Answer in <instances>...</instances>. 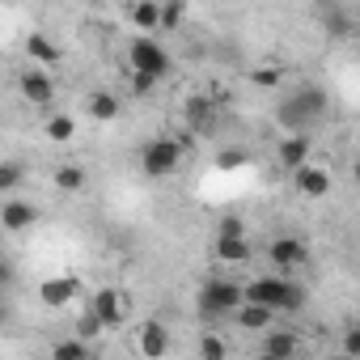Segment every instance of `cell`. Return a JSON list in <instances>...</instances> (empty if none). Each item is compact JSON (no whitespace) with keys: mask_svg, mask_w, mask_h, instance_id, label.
<instances>
[{"mask_svg":"<svg viewBox=\"0 0 360 360\" xmlns=\"http://www.w3.org/2000/svg\"><path fill=\"white\" fill-rule=\"evenodd\" d=\"M72 136H77V119H72V115H51V119H47V140L64 144V140H72Z\"/></svg>","mask_w":360,"mask_h":360,"instance_id":"cell-24","label":"cell"},{"mask_svg":"<svg viewBox=\"0 0 360 360\" xmlns=\"http://www.w3.org/2000/svg\"><path fill=\"white\" fill-rule=\"evenodd\" d=\"M102 330H106V326L98 322V314H94V309H85V318L77 322V335H81V339H94V335H102Z\"/></svg>","mask_w":360,"mask_h":360,"instance_id":"cell-28","label":"cell"},{"mask_svg":"<svg viewBox=\"0 0 360 360\" xmlns=\"http://www.w3.org/2000/svg\"><path fill=\"white\" fill-rule=\"evenodd\" d=\"M18 89H22V98H26L30 106H51V102H56V81H51L47 68H26V72L18 77Z\"/></svg>","mask_w":360,"mask_h":360,"instance_id":"cell-6","label":"cell"},{"mask_svg":"<svg viewBox=\"0 0 360 360\" xmlns=\"http://www.w3.org/2000/svg\"><path fill=\"white\" fill-rule=\"evenodd\" d=\"M26 178H30L26 161H18V157H5V161H0V195H13V191H22V187H26Z\"/></svg>","mask_w":360,"mask_h":360,"instance_id":"cell-16","label":"cell"},{"mask_svg":"<svg viewBox=\"0 0 360 360\" xmlns=\"http://www.w3.org/2000/svg\"><path fill=\"white\" fill-rule=\"evenodd\" d=\"M0 225H5L9 233H26V229H34V225H39V208H34L30 200L9 195L5 204H0Z\"/></svg>","mask_w":360,"mask_h":360,"instance_id":"cell-9","label":"cell"},{"mask_svg":"<svg viewBox=\"0 0 360 360\" xmlns=\"http://www.w3.org/2000/svg\"><path fill=\"white\" fill-rule=\"evenodd\" d=\"M221 233H246V221L242 217H225L221 221Z\"/></svg>","mask_w":360,"mask_h":360,"instance_id":"cell-31","label":"cell"},{"mask_svg":"<svg viewBox=\"0 0 360 360\" xmlns=\"http://www.w3.org/2000/svg\"><path fill=\"white\" fill-rule=\"evenodd\" d=\"M26 56H30L39 68H56L64 51H60V43H56V39H47V34H39V30H34V34L26 39Z\"/></svg>","mask_w":360,"mask_h":360,"instance_id":"cell-13","label":"cell"},{"mask_svg":"<svg viewBox=\"0 0 360 360\" xmlns=\"http://www.w3.org/2000/svg\"><path fill=\"white\" fill-rule=\"evenodd\" d=\"M89 5H106V0H89Z\"/></svg>","mask_w":360,"mask_h":360,"instance_id":"cell-33","label":"cell"},{"mask_svg":"<svg viewBox=\"0 0 360 360\" xmlns=\"http://www.w3.org/2000/svg\"><path fill=\"white\" fill-rule=\"evenodd\" d=\"M183 18H187L183 0H157V30H165V34L183 30Z\"/></svg>","mask_w":360,"mask_h":360,"instance_id":"cell-21","label":"cell"},{"mask_svg":"<svg viewBox=\"0 0 360 360\" xmlns=\"http://www.w3.org/2000/svg\"><path fill=\"white\" fill-rule=\"evenodd\" d=\"M127 64L136 68V72H153L157 81L169 72V51L157 43V34H140L131 47H127Z\"/></svg>","mask_w":360,"mask_h":360,"instance_id":"cell-5","label":"cell"},{"mask_svg":"<svg viewBox=\"0 0 360 360\" xmlns=\"http://www.w3.org/2000/svg\"><path fill=\"white\" fill-rule=\"evenodd\" d=\"M242 301H259L276 314H301L305 309V288L284 280V276H259V280L242 284Z\"/></svg>","mask_w":360,"mask_h":360,"instance_id":"cell-2","label":"cell"},{"mask_svg":"<svg viewBox=\"0 0 360 360\" xmlns=\"http://www.w3.org/2000/svg\"><path fill=\"white\" fill-rule=\"evenodd\" d=\"M217 165H221V169H242V165H246V148H221Z\"/></svg>","mask_w":360,"mask_h":360,"instance_id":"cell-27","label":"cell"},{"mask_svg":"<svg viewBox=\"0 0 360 360\" xmlns=\"http://www.w3.org/2000/svg\"><path fill=\"white\" fill-rule=\"evenodd\" d=\"M77 280H68V276H60V280H43L39 284V301L43 305H51V309H60V305H68L72 297H77Z\"/></svg>","mask_w":360,"mask_h":360,"instance_id":"cell-15","label":"cell"},{"mask_svg":"<svg viewBox=\"0 0 360 360\" xmlns=\"http://www.w3.org/2000/svg\"><path fill=\"white\" fill-rule=\"evenodd\" d=\"M85 183H89V174H85L81 165H72V161L56 165V191H64V195H77V191H85Z\"/></svg>","mask_w":360,"mask_h":360,"instance_id":"cell-20","label":"cell"},{"mask_svg":"<svg viewBox=\"0 0 360 360\" xmlns=\"http://www.w3.org/2000/svg\"><path fill=\"white\" fill-rule=\"evenodd\" d=\"M51 352H56V360H89L94 356V343L77 335V339H60Z\"/></svg>","mask_w":360,"mask_h":360,"instance_id":"cell-23","label":"cell"},{"mask_svg":"<svg viewBox=\"0 0 360 360\" xmlns=\"http://www.w3.org/2000/svg\"><path fill=\"white\" fill-rule=\"evenodd\" d=\"M225 352H229V343H225L221 335L208 330V335L200 339V356H204V360H225Z\"/></svg>","mask_w":360,"mask_h":360,"instance_id":"cell-25","label":"cell"},{"mask_svg":"<svg viewBox=\"0 0 360 360\" xmlns=\"http://www.w3.org/2000/svg\"><path fill=\"white\" fill-rule=\"evenodd\" d=\"M301 352V335L297 330H267L263 326V339H259V356L267 360H288Z\"/></svg>","mask_w":360,"mask_h":360,"instance_id":"cell-11","label":"cell"},{"mask_svg":"<svg viewBox=\"0 0 360 360\" xmlns=\"http://www.w3.org/2000/svg\"><path fill=\"white\" fill-rule=\"evenodd\" d=\"M89 309L98 314L102 326H123V318H127V297H123L119 288H98L94 301H89Z\"/></svg>","mask_w":360,"mask_h":360,"instance_id":"cell-8","label":"cell"},{"mask_svg":"<svg viewBox=\"0 0 360 360\" xmlns=\"http://www.w3.org/2000/svg\"><path fill=\"white\" fill-rule=\"evenodd\" d=\"M140 352H144V356H165V352H169V330H165L157 318L140 326Z\"/></svg>","mask_w":360,"mask_h":360,"instance_id":"cell-19","label":"cell"},{"mask_svg":"<svg viewBox=\"0 0 360 360\" xmlns=\"http://www.w3.org/2000/svg\"><path fill=\"white\" fill-rule=\"evenodd\" d=\"M326 115H330V98L322 85H301L276 106V119L284 131H314L326 123Z\"/></svg>","mask_w":360,"mask_h":360,"instance_id":"cell-1","label":"cell"},{"mask_svg":"<svg viewBox=\"0 0 360 360\" xmlns=\"http://www.w3.org/2000/svg\"><path fill=\"white\" fill-rule=\"evenodd\" d=\"M276 157H280V165H284V169L305 165V161H309V131H288V136L280 140Z\"/></svg>","mask_w":360,"mask_h":360,"instance_id":"cell-12","label":"cell"},{"mask_svg":"<svg viewBox=\"0 0 360 360\" xmlns=\"http://www.w3.org/2000/svg\"><path fill=\"white\" fill-rule=\"evenodd\" d=\"M343 352H347V356H360V330H356V326L343 330Z\"/></svg>","mask_w":360,"mask_h":360,"instance_id":"cell-30","label":"cell"},{"mask_svg":"<svg viewBox=\"0 0 360 360\" xmlns=\"http://www.w3.org/2000/svg\"><path fill=\"white\" fill-rule=\"evenodd\" d=\"M0 322H5V309H0Z\"/></svg>","mask_w":360,"mask_h":360,"instance_id":"cell-34","label":"cell"},{"mask_svg":"<svg viewBox=\"0 0 360 360\" xmlns=\"http://www.w3.org/2000/svg\"><path fill=\"white\" fill-rule=\"evenodd\" d=\"M85 110H89L94 123H110V119L119 115V98H115L110 89H94V94L85 98Z\"/></svg>","mask_w":360,"mask_h":360,"instance_id":"cell-17","label":"cell"},{"mask_svg":"<svg viewBox=\"0 0 360 360\" xmlns=\"http://www.w3.org/2000/svg\"><path fill=\"white\" fill-rule=\"evenodd\" d=\"M292 191H301L305 200H322L330 191V169H318V165H297L292 169Z\"/></svg>","mask_w":360,"mask_h":360,"instance_id":"cell-10","label":"cell"},{"mask_svg":"<svg viewBox=\"0 0 360 360\" xmlns=\"http://www.w3.org/2000/svg\"><path fill=\"white\" fill-rule=\"evenodd\" d=\"M131 26L140 34H157V0H136L131 5Z\"/></svg>","mask_w":360,"mask_h":360,"instance_id":"cell-22","label":"cell"},{"mask_svg":"<svg viewBox=\"0 0 360 360\" xmlns=\"http://www.w3.org/2000/svg\"><path fill=\"white\" fill-rule=\"evenodd\" d=\"M183 153H187V148L178 144V140H169V136L148 140V144L140 148V169H144L148 178H165V174H174V169H178Z\"/></svg>","mask_w":360,"mask_h":360,"instance_id":"cell-4","label":"cell"},{"mask_svg":"<svg viewBox=\"0 0 360 360\" xmlns=\"http://www.w3.org/2000/svg\"><path fill=\"white\" fill-rule=\"evenodd\" d=\"M153 89H157V77H153V72H136V68H131V94H136V98H148Z\"/></svg>","mask_w":360,"mask_h":360,"instance_id":"cell-26","label":"cell"},{"mask_svg":"<svg viewBox=\"0 0 360 360\" xmlns=\"http://www.w3.org/2000/svg\"><path fill=\"white\" fill-rule=\"evenodd\" d=\"M217 255H221L225 263H250L255 246H250L246 233H217Z\"/></svg>","mask_w":360,"mask_h":360,"instance_id":"cell-14","label":"cell"},{"mask_svg":"<svg viewBox=\"0 0 360 360\" xmlns=\"http://www.w3.org/2000/svg\"><path fill=\"white\" fill-rule=\"evenodd\" d=\"M233 318H238V326H246V330H263V326H271L276 309H267V305H259V301H242V305L233 309Z\"/></svg>","mask_w":360,"mask_h":360,"instance_id":"cell-18","label":"cell"},{"mask_svg":"<svg viewBox=\"0 0 360 360\" xmlns=\"http://www.w3.org/2000/svg\"><path fill=\"white\" fill-rule=\"evenodd\" d=\"M238 305H242V284H233V280H225V276L204 280V288H200V314H204L208 322L229 318Z\"/></svg>","mask_w":360,"mask_h":360,"instance_id":"cell-3","label":"cell"},{"mask_svg":"<svg viewBox=\"0 0 360 360\" xmlns=\"http://www.w3.org/2000/svg\"><path fill=\"white\" fill-rule=\"evenodd\" d=\"M267 259H271L276 271H292V267H305L309 263V250H305L301 238H276L267 246Z\"/></svg>","mask_w":360,"mask_h":360,"instance_id":"cell-7","label":"cell"},{"mask_svg":"<svg viewBox=\"0 0 360 360\" xmlns=\"http://www.w3.org/2000/svg\"><path fill=\"white\" fill-rule=\"evenodd\" d=\"M13 284V267H9V259H0V288H9Z\"/></svg>","mask_w":360,"mask_h":360,"instance_id":"cell-32","label":"cell"},{"mask_svg":"<svg viewBox=\"0 0 360 360\" xmlns=\"http://www.w3.org/2000/svg\"><path fill=\"white\" fill-rule=\"evenodd\" d=\"M280 81H284L280 68H255V85H259V89H276Z\"/></svg>","mask_w":360,"mask_h":360,"instance_id":"cell-29","label":"cell"}]
</instances>
